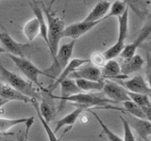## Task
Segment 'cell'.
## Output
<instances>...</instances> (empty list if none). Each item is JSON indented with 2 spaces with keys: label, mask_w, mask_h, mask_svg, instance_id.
<instances>
[{
  "label": "cell",
  "mask_w": 151,
  "mask_h": 141,
  "mask_svg": "<svg viewBox=\"0 0 151 141\" xmlns=\"http://www.w3.org/2000/svg\"><path fill=\"white\" fill-rule=\"evenodd\" d=\"M42 12L45 14L47 20V40H48V48L51 53L52 58L54 59L55 56L59 49L60 41L63 39V30L65 28L64 22L57 17L55 14L50 11V9L45 8V5L42 7Z\"/></svg>",
  "instance_id": "1"
},
{
  "label": "cell",
  "mask_w": 151,
  "mask_h": 141,
  "mask_svg": "<svg viewBox=\"0 0 151 141\" xmlns=\"http://www.w3.org/2000/svg\"><path fill=\"white\" fill-rule=\"evenodd\" d=\"M0 74H1V77L5 83H7L12 88L24 94V95L29 98L37 99V100L38 98L41 97L40 89L35 85H33L31 82L24 79L20 75L9 70L7 68L4 67L1 62H0Z\"/></svg>",
  "instance_id": "2"
},
{
  "label": "cell",
  "mask_w": 151,
  "mask_h": 141,
  "mask_svg": "<svg viewBox=\"0 0 151 141\" xmlns=\"http://www.w3.org/2000/svg\"><path fill=\"white\" fill-rule=\"evenodd\" d=\"M76 40H72L68 43H65L60 46V48L58 49V52L53 59V63L49 68L44 70L45 76L50 77L52 80H54L59 76L60 72L63 70L65 66L68 64L70 61L71 56L73 55V51L75 48Z\"/></svg>",
  "instance_id": "3"
},
{
  "label": "cell",
  "mask_w": 151,
  "mask_h": 141,
  "mask_svg": "<svg viewBox=\"0 0 151 141\" xmlns=\"http://www.w3.org/2000/svg\"><path fill=\"white\" fill-rule=\"evenodd\" d=\"M8 56L13 61V63L16 65L19 70L28 79V81L31 82L33 85H35L40 90H44L45 88H42V84L39 81L40 75H45L44 70H40L27 58H20V56H16L9 54H8Z\"/></svg>",
  "instance_id": "4"
},
{
  "label": "cell",
  "mask_w": 151,
  "mask_h": 141,
  "mask_svg": "<svg viewBox=\"0 0 151 141\" xmlns=\"http://www.w3.org/2000/svg\"><path fill=\"white\" fill-rule=\"evenodd\" d=\"M67 102L73 103L72 105H74L82 106L85 109H89V108H92L93 106H104L105 108L107 105L115 103L113 101L106 97L89 92H79L78 94H74L67 99Z\"/></svg>",
  "instance_id": "5"
},
{
  "label": "cell",
  "mask_w": 151,
  "mask_h": 141,
  "mask_svg": "<svg viewBox=\"0 0 151 141\" xmlns=\"http://www.w3.org/2000/svg\"><path fill=\"white\" fill-rule=\"evenodd\" d=\"M0 41L7 54L20 58H26L31 47L28 43H19L7 32H0Z\"/></svg>",
  "instance_id": "6"
},
{
  "label": "cell",
  "mask_w": 151,
  "mask_h": 141,
  "mask_svg": "<svg viewBox=\"0 0 151 141\" xmlns=\"http://www.w3.org/2000/svg\"><path fill=\"white\" fill-rule=\"evenodd\" d=\"M89 62H90L89 59H85V58H73V59H71L68 62V64L65 66V68L60 72L59 76L45 88V90L49 93H53V91L56 89V88L58 86H60V84L63 82V80L68 78L71 73H73L76 70L78 69L79 67H81L82 65L89 63Z\"/></svg>",
  "instance_id": "7"
},
{
  "label": "cell",
  "mask_w": 151,
  "mask_h": 141,
  "mask_svg": "<svg viewBox=\"0 0 151 141\" xmlns=\"http://www.w3.org/2000/svg\"><path fill=\"white\" fill-rule=\"evenodd\" d=\"M102 90L105 95H107L108 99L113 101L115 103L129 100L127 89L116 81H111V80H106V82L104 81Z\"/></svg>",
  "instance_id": "8"
},
{
  "label": "cell",
  "mask_w": 151,
  "mask_h": 141,
  "mask_svg": "<svg viewBox=\"0 0 151 141\" xmlns=\"http://www.w3.org/2000/svg\"><path fill=\"white\" fill-rule=\"evenodd\" d=\"M60 91H61L60 96H56L52 94V98L60 101L59 107H58V109H57V114L65 107V105L67 103V99L70 96L81 92V90L78 88L76 82L71 78H66L65 80H63V81L60 84Z\"/></svg>",
  "instance_id": "9"
},
{
  "label": "cell",
  "mask_w": 151,
  "mask_h": 141,
  "mask_svg": "<svg viewBox=\"0 0 151 141\" xmlns=\"http://www.w3.org/2000/svg\"><path fill=\"white\" fill-rule=\"evenodd\" d=\"M102 21L105 20H98V21H94V22H79V23H75L70 25L68 26H66L63 30V37H67L71 38V39L76 40L78 39L79 37H81L82 35L86 34L87 32L90 30H92L93 28L97 26L98 24H100Z\"/></svg>",
  "instance_id": "10"
},
{
  "label": "cell",
  "mask_w": 151,
  "mask_h": 141,
  "mask_svg": "<svg viewBox=\"0 0 151 141\" xmlns=\"http://www.w3.org/2000/svg\"><path fill=\"white\" fill-rule=\"evenodd\" d=\"M150 33H151V26H150V22H148L144 26L143 29H142L138 38H137L134 41H132L131 43L124 46V48H123L119 56L124 60H127L130 58H132V56L135 55L136 50L138 49V47L143 43L146 39H147L148 36L150 35Z\"/></svg>",
  "instance_id": "11"
},
{
  "label": "cell",
  "mask_w": 151,
  "mask_h": 141,
  "mask_svg": "<svg viewBox=\"0 0 151 141\" xmlns=\"http://www.w3.org/2000/svg\"><path fill=\"white\" fill-rule=\"evenodd\" d=\"M69 76L76 79H86L91 80V81H104L102 78L101 68L96 67L90 62L84 64L81 67L77 69Z\"/></svg>",
  "instance_id": "12"
},
{
  "label": "cell",
  "mask_w": 151,
  "mask_h": 141,
  "mask_svg": "<svg viewBox=\"0 0 151 141\" xmlns=\"http://www.w3.org/2000/svg\"><path fill=\"white\" fill-rule=\"evenodd\" d=\"M118 82V81H116ZM121 86L124 87L127 91L133 92V93H140V94H146V95L150 96L151 93V88L147 82L145 81V79L142 76V75L138 74L135 75L134 77L131 79L125 80V81L118 82Z\"/></svg>",
  "instance_id": "13"
},
{
  "label": "cell",
  "mask_w": 151,
  "mask_h": 141,
  "mask_svg": "<svg viewBox=\"0 0 151 141\" xmlns=\"http://www.w3.org/2000/svg\"><path fill=\"white\" fill-rule=\"evenodd\" d=\"M45 92V94L42 97V102L39 105V110L42 117L44 118L45 120L49 123L50 121L54 120L55 116L57 115V111L55 109L54 106V102L52 100H54L52 98V94L53 93H49L45 90V88L42 90Z\"/></svg>",
  "instance_id": "14"
},
{
  "label": "cell",
  "mask_w": 151,
  "mask_h": 141,
  "mask_svg": "<svg viewBox=\"0 0 151 141\" xmlns=\"http://www.w3.org/2000/svg\"><path fill=\"white\" fill-rule=\"evenodd\" d=\"M129 124L133 127V129L137 132L144 141L150 140L151 135V122L148 120L138 119L129 115V119L127 120Z\"/></svg>",
  "instance_id": "15"
},
{
  "label": "cell",
  "mask_w": 151,
  "mask_h": 141,
  "mask_svg": "<svg viewBox=\"0 0 151 141\" xmlns=\"http://www.w3.org/2000/svg\"><path fill=\"white\" fill-rule=\"evenodd\" d=\"M0 97L8 101H19L26 103H31L34 98H29L12 88L5 82H0Z\"/></svg>",
  "instance_id": "16"
},
{
  "label": "cell",
  "mask_w": 151,
  "mask_h": 141,
  "mask_svg": "<svg viewBox=\"0 0 151 141\" xmlns=\"http://www.w3.org/2000/svg\"><path fill=\"white\" fill-rule=\"evenodd\" d=\"M111 3L107 0H102L98 2L96 6L93 8V9L88 13L86 18L84 19V22H94L98 20H106L109 17L107 16V13L110 9Z\"/></svg>",
  "instance_id": "17"
},
{
  "label": "cell",
  "mask_w": 151,
  "mask_h": 141,
  "mask_svg": "<svg viewBox=\"0 0 151 141\" xmlns=\"http://www.w3.org/2000/svg\"><path fill=\"white\" fill-rule=\"evenodd\" d=\"M145 64V60L140 55H134L132 58L127 60H124L122 65H120L121 68V74L124 77H127L133 73H136L140 70Z\"/></svg>",
  "instance_id": "18"
},
{
  "label": "cell",
  "mask_w": 151,
  "mask_h": 141,
  "mask_svg": "<svg viewBox=\"0 0 151 141\" xmlns=\"http://www.w3.org/2000/svg\"><path fill=\"white\" fill-rule=\"evenodd\" d=\"M101 73L103 80L110 79H122L126 78L121 74L120 64L115 59L107 60L106 63L101 68Z\"/></svg>",
  "instance_id": "19"
},
{
  "label": "cell",
  "mask_w": 151,
  "mask_h": 141,
  "mask_svg": "<svg viewBox=\"0 0 151 141\" xmlns=\"http://www.w3.org/2000/svg\"><path fill=\"white\" fill-rule=\"evenodd\" d=\"M84 110H85L84 107H82V106H78L75 110H73L71 113H69L68 115L64 116L63 119H60V120L57 121V124H56V128H55L54 133L56 134L57 132H58L60 128H63V127H66V129L64 131V134H65L66 132L69 131L71 128H72L73 125L75 124V122L78 120V117L80 116V114H81V113Z\"/></svg>",
  "instance_id": "20"
},
{
  "label": "cell",
  "mask_w": 151,
  "mask_h": 141,
  "mask_svg": "<svg viewBox=\"0 0 151 141\" xmlns=\"http://www.w3.org/2000/svg\"><path fill=\"white\" fill-rule=\"evenodd\" d=\"M127 96L129 100L132 101L137 105H139L143 109L146 119L150 120V112H151V103H150V98L149 95L146 94H140V93H133L127 91Z\"/></svg>",
  "instance_id": "21"
},
{
  "label": "cell",
  "mask_w": 151,
  "mask_h": 141,
  "mask_svg": "<svg viewBox=\"0 0 151 141\" xmlns=\"http://www.w3.org/2000/svg\"><path fill=\"white\" fill-rule=\"evenodd\" d=\"M129 34V8L118 17V39L117 43L125 44V41Z\"/></svg>",
  "instance_id": "22"
},
{
  "label": "cell",
  "mask_w": 151,
  "mask_h": 141,
  "mask_svg": "<svg viewBox=\"0 0 151 141\" xmlns=\"http://www.w3.org/2000/svg\"><path fill=\"white\" fill-rule=\"evenodd\" d=\"M29 118H19V119H6V118H0V133L6 135H13L12 133H9V130L12 127L26 124Z\"/></svg>",
  "instance_id": "23"
},
{
  "label": "cell",
  "mask_w": 151,
  "mask_h": 141,
  "mask_svg": "<svg viewBox=\"0 0 151 141\" xmlns=\"http://www.w3.org/2000/svg\"><path fill=\"white\" fill-rule=\"evenodd\" d=\"M76 84L78 88L83 92H91V91H101L104 81H91L86 79H76Z\"/></svg>",
  "instance_id": "24"
},
{
  "label": "cell",
  "mask_w": 151,
  "mask_h": 141,
  "mask_svg": "<svg viewBox=\"0 0 151 141\" xmlns=\"http://www.w3.org/2000/svg\"><path fill=\"white\" fill-rule=\"evenodd\" d=\"M24 34L27 37V39L32 41L35 38L40 34V26H39V22H38L37 18L34 17L31 20L27 21L26 25L24 26L23 28Z\"/></svg>",
  "instance_id": "25"
},
{
  "label": "cell",
  "mask_w": 151,
  "mask_h": 141,
  "mask_svg": "<svg viewBox=\"0 0 151 141\" xmlns=\"http://www.w3.org/2000/svg\"><path fill=\"white\" fill-rule=\"evenodd\" d=\"M121 1L124 2L127 7L129 6L142 19L148 12V5H146L143 0H121Z\"/></svg>",
  "instance_id": "26"
},
{
  "label": "cell",
  "mask_w": 151,
  "mask_h": 141,
  "mask_svg": "<svg viewBox=\"0 0 151 141\" xmlns=\"http://www.w3.org/2000/svg\"><path fill=\"white\" fill-rule=\"evenodd\" d=\"M31 105H33V107L35 108L36 113H37V115H38V118H39V120H40V121H41V123L42 124V126H44V128H45V133H46V135H47V137H48V140H49V141H60L58 138H57L56 134L54 133V131L50 128L49 124L47 123V122L45 120L44 118L42 117L41 113H40V110H39V103H38V100H37V99H34V100H33V102L31 103Z\"/></svg>",
  "instance_id": "27"
},
{
  "label": "cell",
  "mask_w": 151,
  "mask_h": 141,
  "mask_svg": "<svg viewBox=\"0 0 151 141\" xmlns=\"http://www.w3.org/2000/svg\"><path fill=\"white\" fill-rule=\"evenodd\" d=\"M122 103H123V105H124L125 110L129 112V115H130L132 117H135V118H138V119L147 120L143 109H142L139 105H137L136 103H134L132 101L127 100V101L123 102Z\"/></svg>",
  "instance_id": "28"
},
{
  "label": "cell",
  "mask_w": 151,
  "mask_h": 141,
  "mask_svg": "<svg viewBox=\"0 0 151 141\" xmlns=\"http://www.w3.org/2000/svg\"><path fill=\"white\" fill-rule=\"evenodd\" d=\"M127 9V7L124 2L121 1V0H115V1L110 6V9H109V12L107 13V16L109 18L119 17L125 12Z\"/></svg>",
  "instance_id": "29"
},
{
  "label": "cell",
  "mask_w": 151,
  "mask_h": 141,
  "mask_svg": "<svg viewBox=\"0 0 151 141\" xmlns=\"http://www.w3.org/2000/svg\"><path fill=\"white\" fill-rule=\"evenodd\" d=\"M90 112H91L92 114L94 116V118H96V120L98 121V123L100 124L101 128H102V131H103V133L106 135V136L108 137L109 141H123V139L120 137V136H118L116 134L113 133V132H112L110 128H109V127H108L105 123H104L103 120L100 119V118L98 117V115L96 114V112L93 111V110H90Z\"/></svg>",
  "instance_id": "30"
},
{
  "label": "cell",
  "mask_w": 151,
  "mask_h": 141,
  "mask_svg": "<svg viewBox=\"0 0 151 141\" xmlns=\"http://www.w3.org/2000/svg\"><path fill=\"white\" fill-rule=\"evenodd\" d=\"M125 44H119L115 42L112 46H111L110 48L107 49L105 52L103 53L104 56H105L106 60H110V59H114L115 58H117L118 56L120 55V53L122 52L123 48H124Z\"/></svg>",
  "instance_id": "31"
},
{
  "label": "cell",
  "mask_w": 151,
  "mask_h": 141,
  "mask_svg": "<svg viewBox=\"0 0 151 141\" xmlns=\"http://www.w3.org/2000/svg\"><path fill=\"white\" fill-rule=\"evenodd\" d=\"M120 120L123 123V127H124V138H123V141H135V136L132 133L131 126L129 124L127 119L120 116Z\"/></svg>",
  "instance_id": "32"
},
{
  "label": "cell",
  "mask_w": 151,
  "mask_h": 141,
  "mask_svg": "<svg viewBox=\"0 0 151 141\" xmlns=\"http://www.w3.org/2000/svg\"><path fill=\"white\" fill-rule=\"evenodd\" d=\"M90 63L92 65L96 66V67L98 68H102L104 64L106 63V58L104 56L103 53H100V52H94V53L92 54L91 56V58L89 59Z\"/></svg>",
  "instance_id": "33"
},
{
  "label": "cell",
  "mask_w": 151,
  "mask_h": 141,
  "mask_svg": "<svg viewBox=\"0 0 151 141\" xmlns=\"http://www.w3.org/2000/svg\"><path fill=\"white\" fill-rule=\"evenodd\" d=\"M33 122H34V117H31L28 119V120L26 122V131L25 133H23V132H20L19 135H17V141H28L27 140V136H28V132H29V129L31 125L33 124Z\"/></svg>",
  "instance_id": "34"
},
{
  "label": "cell",
  "mask_w": 151,
  "mask_h": 141,
  "mask_svg": "<svg viewBox=\"0 0 151 141\" xmlns=\"http://www.w3.org/2000/svg\"><path fill=\"white\" fill-rule=\"evenodd\" d=\"M4 53H6V51H5V49L3 48L2 46H0V55H1V54H4Z\"/></svg>",
  "instance_id": "35"
},
{
  "label": "cell",
  "mask_w": 151,
  "mask_h": 141,
  "mask_svg": "<svg viewBox=\"0 0 151 141\" xmlns=\"http://www.w3.org/2000/svg\"><path fill=\"white\" fill-rule=\"evenodd\" d=\"M143 1H144L146 5H149V3H150V0H143Z\"/></svg>",
  "instance_id": "36"
},
{
  "label": "cell",
  "mask_w": 151,
  "mask_h": 141,
  "mask_svg": "<svg viewBox=\"0 0 151 141\" xmlns=\"http://www.w3.org/2000/svg\"><path fill=\"white\" fill-rule=\"evenodd\" d=\"M2 135H4V134H1V133H0V136H2Z\"/></svg>",
  "instance_id": "37"
},
{
  "label": "cell",
  "mask_w": 151,
  "mask_h": 141,
  "mask_svg": "<svg viewBox=\"0 0 151 141\" xmlns=\"http://www.w3.org/2000/svg\"><path fill=\"white\" fill-rule=\"evenodd\" d=\"M148 141H150V140H148Z\"/></svg>",
  "instance_id": "38"
}]
</instances>
